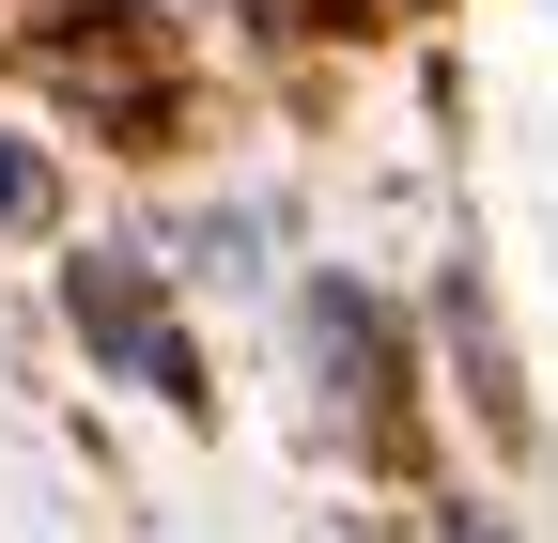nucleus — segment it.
Returning a JSON list of instances; mask_svg holds the SVG:
<instances>
[{
    "label": "nucleus",
    "instance_id": "nucleus-4",
    "mask_svg": "<svg viewBox=\"0 0 558 543\" xmlns=\"http://www.w3.org/2000/svg\"><path fill=\"white\" fill-rule=\"evenodd\" d=\"M465 543H497V528H465Z\"/></svg>",
    "mask_w": 558,
    "mask_h": 543
},
{
    "label": "nucleus",
    "instance_id": "nucleus-3",
    "mask_svg": "<svg viewBox=\"0 0 558 543\" xmlns=\"http://www.w3.org/2000/svg\"><path fill=\"white\" fill-rule=\"evenodd\" d=\"M32 218H47V171H32L16 141H0V233H32Z\"/></svg>",
    "mask_w": 558,
    "mask_h": 543
},
{
    "label": "nucleus",
    "instance_id": "nucleus-2",
    "mask_svg": "<svg viewBox=\"0 0 558 543\" xmlns=\"http://www.w3.org/2000/svg\"><path fill=\"white\" fill-rule=\"evenodd\" d=\"M311 342H326V373H341V388H373V373H388V358H373V311H357V295H311Z\"/></svg>",
    "mask_w": 558,
    "mask_h": 543
},
{
    "label": "nucleus",
    "instance_id": "nucleus-1",
    "mask_svg": "<svg viewBox=\"0 0 558 543\" xmlns=\"http://www.w3.org/2000/svg\"><path fill=\"white\" fill-rule=\"evenodd\" d=\"M78 342H94V358H124L140 388H156V403H186V388H202L186 326L156 311V280H140V264H78Z\"/></svg>",
    "mask_w": 558,
    "mask_h": 543
}]
</instances>
